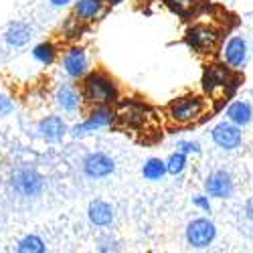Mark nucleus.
<instances>
[{"mask_svg":"<svg viewBox=\"0 0 253 253\" xmlns=\"http://www.w3.org/2000/svg\"><path fill=\"white\" fill-rule=\"evenodd\" d=\"M16 251L18 253H45L47 245H45V241L41 239L39 235H27V237H23L18 241Z\"/></svg>","mask_w":253,"mask_h":253,"instance_id":"obj_21","label":"nucleus"},{"mask_svg":"<svg viewBox=\"0 0 253 253\" xmlns=\"http://www.w3.org/2000/svg\"><path fill=\"white\" fill-rule=\"evenodd\" d=\"M205 112H207V101L201 95H195V93L176 97L166 105V116L170 118L174 124H182V126L201 120V116Z\"/></svg>","mask_w":253,"mask_h":253,"instance_id":"obj_3","label":"nucleus"},{"mask_svg":"<svg viewBox=\"0 0 253 253\" xmlns=\"http://www.w3.org/2000/svg\"><path fill=\"white\" fill-rule=\"evenodd\" d=\"M39 134L47 142H59L67 134V124L59 116H47L45 120L39 122Z\"/></svg>","mask_w":253,"mask_h":253,"instance_id":"obj_14","label":"nucleus"},{"mask_svg":"<svg viewBox=\"0 0 253 253\" xmlns=\"http://www.w3.org/2000/svg\"><path fill=\"white\" fill-rule=\"evenodd\" d=\"M81 95L91 105H112L118 101V83L105 71H91L83 77Z\"/></svg>","mask_w":253,"mask_h":253,"instance_id":"obj_1","label":"nucleus"},{"mask_svg":"<svg viewBox=\"0 0 253 253\" xmlns=\"http://www.w3.org/2000/svg\"><path fill=\"white\" fill-rule=\"evenodd\" d=\"M33 57L41 63V65H53L57 59V47L53 43H41L33 49Z\"/></svg>","mask_w":253,"mask_h":253,"instance_id":"obj_22","label":"nucleus"},{"mask_svg":"<svg viewBox=\"0 0 253 253\" xmlns=\"http://www.w3.org/2000/svg\"><path fill=\"white\" fill-rule=\"evenodd\" d=\"M164 2L172 12H176L182 18L191 14L195 10V6H197V0H164Z\"/></svg>","mask_w":253,"mask_h":253,"instance_id":"obj_24","label":"nucleus"},{"mask_svg":"<svg viewBox=\"0 0 253 253\" xmlns=\"http://www.w3.org/2000/svg\"><path fill=\"white\" fill-rule=\"evenodd\" d=\"M87 217H89V223L95 225V227H108V225H112V221L116 217V211H114V207L110 203L97 199V201L89 203Z\"/></svg>","mask_w":253,"mask_h":253,"instance_id":"obj_15","label":"nucleus"},{"mask_svg":"<svg viewBox=\"0 0 253 253\" xmlns=\"http://www.w3.org/2000/svg\"><path fill=\"white\" fill-rule=\"evenodd\" d=\"M205 191L213 199H229L235 191V182L227 170H215L211 172L205 180Z\"/></svg>","mask_w":253,"mask_h":253,"instance_id":"obj_11","label":"nucleus"},{"mask_svg":"<svg viewBox=\"0 0 253 253\" xmlns=\"http://www.w3.org/2000/svg\"><path fill=\"white\" fill-rule=\"evenodd\" d=\"M103 10V0H77L75 4V14L79 16V20H95Z\"/></svg>","mask_w":253,"mask_h":253,"instance_id":"obj_19","label":"nucleus"},{"mask_svg":"<svg viewBox=\"0 0 253 253\" xmlns=\"http://www.w3.org/2000/svg\"><path fill=\"white\" fill-rule=\"evenodd\" d=\"M188 160H186V152L178 150V152H172L170 156H168L166 160V166H168V172H170L172 176H178L180 172H184Z\"/></svg>","mask_w":253,"mask_h":253,"instance_id":"obj_23","label":"nucleus"},{"mask_svg":"<svg viewBox=\"0 0 253 253\" xmlns=\"http://www.w3.org/2000/svg\"><path fill=\"white\" fill-rule=\"evenodd\" d=\"M247 41L243 37H231L227 41V45L223 49V57L227 61L229 67L233 69H241L247 61Z\"/></svg>","mask_w":253,"mask_h":253,"instance_id":"obj_12","label":"nucleus"},{"mask_svg":"<svg viewBox=\"0 0 253 253\" xmlns=\"http://www.w3.org/2000/svg\"><path fill=\"white\" fill-rule=\"evenodd\" d=\"M217 237V227L213 221H209L207 217L193 219L186 225V241L195 249H207Z\"/></svg>","mask_w":253,"mask_h":253,"instance_id":"obj_7","label":"nucleus"},{"mask_svg":"<svg viewBox=\"0 0 253 253\" xmlns=\"http://www.w3.org/2000/svg\"><path fill=\"white\" fill-rule=\"evenodd\" d=\"M211 136H213V142L219 146L221 150H235L241 146L243 142V134H241V128L237 124L233 122H221L217 124L213 132H211Z\"/></svg>","mask_w":253,"mask_h":253,"instance_id":"obj_9","label":"nucleus"},{"mask_svg":"<svg viewBox=\"0 0 253 253\" xmlns=\"http://www.w3.org/2000/svg\"><path fill=\"white\" fill-rule=\"evenodd\" d=\"M55 99H57V105H59V108H61L63 112L73 114V112H77V110H79L83 95H79L71 85H61V87L57 89Z\"/></svg>","mask_w":253,"mask_h":253,"instance_id":"obj_16","label":"nucleus"},{"mask_svg":"<svg viewBox=\"0 0 253 253\" xmlns=\"http://www.w3.org/2000/svg\"><path fill=\"white\" fill-rule=\"evenodd\" d=\"M227 118H229V122L237 124L239 128H245L253 120V108L247 101H233L227 108Z\"/></svg>","mask_w":253,"mask_h":253,"instance_id":"obj_17","label":"nucleus"},{"mask_svg":"<svg viewBox=\"0 0 253 253\" xmlns=\"http://www.w3.org/2000/svg\"><path fill=\"white\" fill-rule=\"evenodd\" d=\"M239 83H241V79L231 73L225 65H211L203 73V87L215 101L223 99L227 93L239 87Z\"/></svg>","mask_w":253,"mask_h":253,"instance_id":"obj_2","label":"nucleus"},{"mask_svg":"<svg viewBox=\"0 0 253 253\" xmlns=\"http://www.w3.org/2000/svg\"><path fill=\"white\" fill-rule=\"evenodd\" d=\"M245 215H247L249 221H253V199H249L247 205H245Z\"/></svg>","mask_w":253,"mask_h":253,"instance_id":"obj_28","label":"nucleus"},{"mask_svg":"<svg viewBox=\"0 0 253 253\" xmlns=\"http://www.w3.org/2000/svg\"><path fill=\"white\" fill-rule=\"evenodd\" d=\"M114 122H116V110H112L110 105H95V110L89 114V118H87L85 122L73 126L71 136H73V138H79V136L91 134V132H95V130L108 128V126H112Z\"/></svg>","mask_w":253,"mask_h":253,"instance_id":"obj_8","label":"nucleus"},{"mask_svg":"<svg viewBox=\"0 0 253 253\" xmlns=\"http://www.w3.org/2000/svg\"><path fill=\"white\" fill-rule=\"evenodd\" d=\"M116 122L124 130H148L152 122V112L136 99H124L118 103Z\"/></svg>","mask_w":253,"mask_h":253,"instance_id":"obj_4","label":"nucleus"},{"mask_svg":"<svg viewBox=\"0 0 253 253\" xmlns=\"http://www.w3.org/2000/svg\"><path fill=\"white\" fill-rule=\"evenodd\" d=\"M114 170H116L114 158H110L103 152H91V154L85 156V160H83V174H85L87 178L99 180V178L110 176Z\"/></svg>","mask_w":253,"mask_h":253,"instance_id":"obj_10","label":"nucleus"},{"mask_svg":"<svg viewBox=\"0 0 253 253\" xmlns=\"http://www.w3.org/2000/svg\"><path fill=\"white\" fill-rule=\"evenodd\" d=\"M4 39H6L8 47H25L31 39V27L25 23H14L4 33Z\"/></svg>","mask_w":253,"mask_h":253,"instance_id":"obj_18","label":"nucleus"},{"mask_svg":"<svg viewBox=\"0 0 253 253\" xmlns=\"http://www.w3.org/2000/svg\"><path fill=\"white\" fill-rule=\"evenodd\" d=\"M178 148L182 150V152H186V154H199L201 152V146L197 144V142H186V140H182V142H178Z\"/></svg>","mask_w":253,"mask_h":253,"instance_id":"obj_26","label":"nucleus"},{"mask_svg":"<svg viewBox=\"0 0 253 253\" xmlns=\"http://www.w3.org/2000/svg\"><path fill=\"white\" fill-rule=\"evenodd\" d=\"M193 203H195L197 207H201L203 211H207V213L211 211V203H209V197H203V195H199V197H195V199H193Z\"/></svg>","mask_w":253,"mask_h":253,"instance_id":"obj_27","label":"nucleus"},{"mask_svg":"<svg viewBox=\"0 0 253 253\" xmlns=\"http://www.w3.org/2000/svg\"><path fill=\"white\" fill-rule=\"evenodd\" d=\"M63 69L65 73L73 79H79V77H85L87 73V55L81 47H73L65 53L63 57Z\"/></svg>","mask_w":253,"mask_h":253,"instance_id":"obj_13","label":"nucleus"},{"mask_svg":"<svg viewBox=\"0 0 253 253\" xmlns=\"http://www.w3.org/2000/svg\"><path fill=\"white\" fill-rule=\"evenodd\" d=\"M166 172H168V166L160 158H148V160L144 162V166H142V176L146 180H152V182L160 180Z\"/></svg>","mask_w":253,"mask_h":253,"instance_id":"obj_20","label":"nucleus"},{"mask_svg":"<svg viewBox=\"0 0 253 253\" xmlns=\"http://www.w3.org/2000/svg\"><path fill=\"white\" fill-rule=\"evenodd\" d=\"M49 2H51L53 6H67L71 0H49Z\"/></svg>","mask_w":253,"mask_h":253,"instance_id":"obj_29","label":"nucleus"},{"mask_svg":"<svg viewBox=\"0 0 253 253\" xmlns=\"http://www.w3.org/2000/svg\"><path fill=\"white\" fill-rule=\"evenodd\" d=\"M12 110H14V103H12V99L0 93V116H8Z\"/></svg>","mask_w":253,"mask_h":253,"instance_id":"obj_25","label":"nucleus"},{"mask_svg":"<svg viewBox=\"0 0 253 253\" xmlns=\"http://www.w3.org/2000/svg\"><path fill=\"white\" fill-rule=\"evenodd\" d=\"M12 188L25 199H33V197H39L43 193L45 188V180L41 176L35 168H18V170L12 174V180H10Z\"/></svg>","mask_w":253,"mask_h":253,"instance_id":"obj_6","label":"nucleus"},{"mask_svg":"<svg viewBox=\"0 0 253 253\" xmlns=\"http://www.w3.org/2000/svg\"><path fill=\"white\" fill-rule=\"evenodd\" d=\"M184 43L199 55H211L221 43V33L211 25H193L184 35Z\"/></svg>","mask_w":253,"mask_h":253,"instance_id":"obj_5","label":"nucleus"}]
</instances>
